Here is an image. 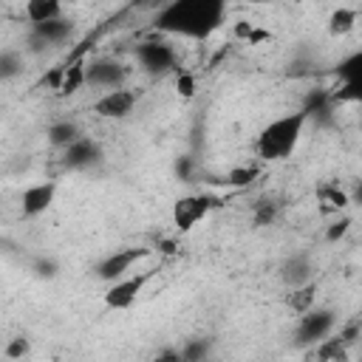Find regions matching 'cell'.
Masks as SVG:
<instances>
[{
  "label": "cell",
  "instance_id": "9",
  "mask_svg": "<svg viewBox=\"0 0 362 362\" xmlns=\"http://www.w3.org/2000/svg\"><path fill=\"white\" fill-rule=\"evenodd\" d=\"M147 255H150L147 249H119V252L102 257V260L96 263L93 274H96L102 283H113V280L124 277V274L133 269V263H139V260L147 257Z\"/></svg>",
  "mask_w": 362,
  "mask_h": 362
},
{
  "label": "cell",
  "instance_id": "8",
  "mask_svg": "<svg viewBox=\"0 0 362 362\" xmlns=\"http://www.w3.org/2000/svg\"><path fill=\"white\" fill-rule=\"evenodd\" d=\"M136 59L147 74H164L175 68V48L161 40H144L136 45Z\"/></svg>",
  "mask_w": 362,
  "mask_h": 362
},
{
  "label": "cell",
  "instance_id": "5",
  "mask_svg": "<svg viewBox=\"0 0 362 362\" xmlns=\"http://www.w3.org/2000/svg\"><path fill=\"white\" fill-rule=\"evenodd\" d=\"M147 280H150V272L124 274V277L113 280L110 288L102 294L105 308H110V311H124V308H130V305L139 300V294H141V288L147 286Z\"/></svg>",
  "mask_w": 362,
  "mask_h": 362
},
{
  "label": "cell",
  "instance_id": "25",
  "mask_svg": "<svg viewBox=\"0 0 362 362\" xmlns=\"http://www.w3.org/2000/svg\"><path fill=\"white\" fill-rule=\"evenodd\" d=\"M331 102H362V79L339 82L337 93H331Z\"/></svg>",
  "mask_w": 362,
  "mask_h": 362
},
{
  "label": "cell",
  "instance_id": "23",
  "mask_svg": "<svg viewBox=\"0 0 362 362\" xmlns=\"http://www.w3.org/2000/svg\"><path fill=\"white\" fill-rule=\"evenodd\" d=\"M317 195H320V201L325 204V209H337V212H339V209H345V206L351 204V195H348L345 189H339V187H334V184H328V187H322V189H320Z\"/></svg>",
  "mask_w": 362,
  "mask_h": 362
},
{
  "label": "cell",
  "instance_id": "36",
  "mask_svg": "<svg viewBox=\"0 0 362 362\" xmlns=\"http://www.w3.org/2000/svg\"><path fill=\"white\" fill-rule=\"evenodd\" d=\"M269 40H272V31H266V28H257V25H255L246 42H249V45H260V42H269Z\"/></svg>",
  "mask_w": 362,
  "mask_h": 362
},
{
  "label": "cell",
  "instance_id": "32",
  "mask_svg": "<svg viewBox=\"0 0 362 362\" xmlns=\"http://www.w3.org/2000/svg\"><path fill=\"white\" fill-rule=\"evenodd\" d=\"M25 51L28 54H34V57H40V54H45V51H51V45L40 37V34H34V31H28V37H25Z\"/></svg>",
  "mask_w": 362,
  "mask_h": 362
},
{
  "label": "cell",
  "instance_id": "1",
  "mask_svg": "<svg viewBox=\"0 0 362 362\" xmlns=\"http://www.w3.org/2000/svg\"><path fill=\"white\" fill-rule=\"evenodd\" d=\"M226 11V0H170L158 11V31L181 34L192 40H206L215 28H221Z\"/></svg>",
  "mask_w": 362,
  "mask_h": 362
},
{
  "label": "cell",
  "instance_id": "17",
  "mask_svg": "<svg viewBox=\"0 0 362 362\" xmlns=\"http://www.w3.org/2000/svg\"><path fill=\"white\" fill-rule=\"evenodd\" d=\"M85 59H74L65 65V74H62V85H59V96H74L85 88Z\"/></svg>",
  "mask_w": 362,
  "mask_h": 362
},
{
  "label": "cell",
  "instance_id": "31",
  "mask_svg": "<svg viewBox=\"0 0 362 362\" xmlns=\"http://www.w3.org/2000/svg\"><path fill=\"white\" fill-rule=\"evenodd\" d=\"M348 229H351V218H339V221H334V223L325 229V240L337 243V240H342V238L348 235Z\"/></svg>",
  "mask_w": 362,
  "mask_h": 362
},
{
  "label": "cell",
  "instance_id": "16",
  "mask_svg": "<svg viewBox=\"0 0 362 362\" xmlns=\"http://www.w3.org/2000/svg\"><path fill=\"white\" fill-rule=\"evenodd\" d=\"M25 17L28 23H45L62 17V0H25Z\"/></svg>",
  "mask_w": 362,
  "mask_h": 362
},
{
  "label": "cell",
  "instance_id": "33",
  "mask_svg": "<svg viewBox=\"0 0 362 362\" xmlns=\"http://www.w3.org/2000/svg\"><path fill=\"white\" fill-rule=\"evenodd\" d=\"M62 74H65V65L51 68V71L42 76V85H45V88H51V90H59V85H62Z\"/></svg>",
  "mask_w": 362,
  "mask_h": 362
},
{
  "label": "cell",
  "instance_id": "2",
  "mask_svg": "<svg viewBox=\"0 0 362 362\" xmlns=\"http://www.w3.org/2000/svg\"><path fill=\"white\" fill-rule=\"evenodd\" d=\"M308 122V113L305 110H294V113H286V116H277L272 119L260 133H257V141H255V150L263 161H283L294 153L300 136H303V127Z\"/></svg>",
  "mask_w": 362,
  "mask_h": 362
},
{
  "label": "cell",
  "instance_id": "15",
  "mask_svg": "<svg viewBox=\"0 0 362 362\" xmlns=\"http://www.w3.org/2000/svg\"><path fill=\"white\" fill-rule=\"evenodd\" d=\"M48 144L51 147H57V150H65L71 141H76L82 133H79V127H76V122H71V119H59V122H54V124H48Z\"/></svg>",
  "mask_w": 362,
  "mask_h": 362
},
{
  "label": "cell",
  "instance_id": "6",
  "mask_svg": "<svg viewBox=\"0 0 362 362\" xmlns=\"http://www.w3.org/2000/svg\"><path fill=\"white\" fill-rule=\"evenodd\" d=\"M139 105V90H130V88H113V90H105L96 102H93V113L99 119H124L133 113V107Z\"/></svg>",
  "mask_w": 362,
  "mask_h": 362
},
{
  "label": "cell",
  "instance_id": "30",
  "mask_svg": "<svg viewBox=\"0 0 362 362\" xmlns=\"http://www.w3.org/2000/svg\"><path fill=\"white\" fill-rule=\"evenodd\" d=\"M175 90H178V96L181 99H192L195 96V76L189 74V71H178L175 74Z\"/></svg>",
  "mask_w": 362,
  "mask_h": 362
},
{
  "label": "cell",
  "instance_id": "35",
  "mask_svg": "<svg viewBox=\"0 0 362 362\" xmlns=\"http://www.w3.org/2000/svg\"><path fill=\"white\" fill-rule=\"evenodd\" d=\"M339 339H342L345 345H351L354 339H359V320H351V322L339 331Z\"/></svg>",
  "mask_w": 362,
  "mask_h": 362
},
{
  "label": "cell",
  "instance_id": "18",
  "mask_svg": "<svg viewBox=\"0 0 362 362\" xmlns=\"http://www.w3.org/2000/svg\"><path fill=\"white\" fill-rule=\"evenodd\" d=\"M311 356L314 359H320V362H348V351H345V342L337 337V339H320L317 345H314V351H311Z\"/></svg>",
  "mask_w": 362,
  "mask_h": 362
},
{
  "label": "cell",
  "instance_id": "13",
  "mask_svg": "<svg viewBox=\"0 0 362 362\" xmlns=\"http://www.w3.org/2000/svg\"><path fill=\"white\" fill-rule=\"evenodd\" d=\"M31 31H34V34H40V37L54 48V45L65 42V40L74 34V23H71V20H65V17H57V20L34 23V25H31Z\"/></svg>",
  "mask_w": 362,
  "mask_h": 362
},
{
  "label": "cell",
  "instance_id": "28",
  "mask_svg": "<svg viewBox=\"0 0 362 362\" xmlns=\"http://www.w3.org/2000/svg\"><path fill=\"white\" fill-rule=\"evenodd\" d=\"M28 354H31V339L28 337H11L3 348V356H8V359H23Z\"/></svg>",
  "mask_w": 362,
  "mask_h": 362
},
{
  "label": "cell",
  "instance_id": "24",
  "mask_svg": "<svg viewBox=\"0 0 362 362\" xmlns=\"http://www.w3.org/2000/svg\"><path fill=\"white\" fill-rule=\"evenodd\" d=\"M337 76H339V82L362 79V54H359V51H354L348 59H342V62L337 65Z\"/></svg>",
  "mask_w": 362,
  "mask_h": 362
},
{
  "label": "cell",
  "instance_id": "10",
  "mask_svg": "<svg viewBox=\"0 0 362 362\" xmlns=\"http://www.w3.org/2000/svg\"><path fill=\"white\" fill-rule=\"evenodd\" d=\"M124 79H127V71L116 59H96V62L85 65V85H90V88L113 90V88H122Z\"/></svg>",
  "mask_w": 362,
  "mask_h": 362
},
{
  "label": "cell",
  "instance_id": "26",
  "mask_svg": "<svg viewBox=\"0 0 362 362\" xmlns=\"http://www.w3.org/2000/svg\"><path fill=\"white\" fill-rule=\"evenodd\" d=\"M277 218V204L274 201H257L255 209H252V223L260 229V226H272Z\"/></svg>",
  "mask_w": 362,
  "mask_h": 362
},
{
  "label": "cell",
  "instance_id": "12",
  "mask_svg": "<svg viewBox=\"0 0 362 362\" xmlns=\"http://www.w3.org/2000/svg\"><path fill=\"white\" fill-rule=\"evenodd\" d=\"M314 280V266H311V257L305 252H297V255H288L283 263H280V283L286 288H297L303 283H311Z\"/></svg>",
  "mask_w": 362,
  "mask_h": 362
},
{
  "label": "cell",
  "instance_id": "11",
  "mask_svg": "<svg viewBox=\"0 0 362 362\" xmlns=\"http://www.w3.org/2000/svg\"><path fill=\"white\" fill-rule=\"evenodd\" d=\"M57 198V181H40L23 189L20 195V212L23 218H40L48 212V206Z\"/></svg>",
  "mask_w": 362,
  "mask_h": 362
},
{
  "label": "cell",
  "instance_id": "40",
  "mask_svg": "<svg viewBox=\"0 0 362 362\" xmlns=\"http://www.w3.org/2000/svg\"><path fill=\"white\" fill-rule=\"evenodd\" d=\"M249 3H255V6H266V3H274V0H249Z\"/></svg>",
  "mask_w": 362,
  "mask_h": 362
},
{
  "label": "cell",
  "instance_id": "37",
  "mask_svg": "<svg viewBox=\"0 0 362 362\" xmlns=\"http://www.w3.org/2000/svg\"><path fill=\"white\" fill-rule=\"evenodd\" d=\"M164 359H170V362H181L178 351H173V348H167V351H158V362H164Z\"/></svg>",
  "mask_w": 362,
  "mask_h": 362
},
{
  "label": "cell",
  "instance_id": "4",
  "mask_svg": "<svg viewBox=\"0 0 362 362\" xmlns=\"http://www.w3.org/2000/svg\"><path fill=\"white\" fill-rule=\"evenodd\" d=\"M221 201L215 195H181L173 204V223L178 232H192Z\"/></svg>",
  "mask_w": 362,
  "mask_h": 362
},
{
  "label": "cell",
  "instance_id": "21",
  "mask_svg": "<svg viewBox=\"0 0 362 362\" xmlns=\"http://www.w3.org/2000/svg\"><path fill=\"white\" fill-rule=\"evenodd\" d=\"M209 354H212V339H206V337L187 339V342L178 348V356H181L184 362H201V359H206Z\"/></svg>",
  "mask_w": 362,
  "mask_h": 362
},
{
  "label": "cell",
  "instance_id": "27",
  "mask_svg": "<svg viewBox=\"0 0 362 362\" xmlns=\"http://www.w3.org/2000/svg\"><path fill=\"white\" fill-rule=\"evenodd\" d=\"M195 170H198V164H195V158H192V156H178V158H175V164H173L175 178H178V181H184V184H189V181L195 178Z\"/></svg>",
  "mask_w": 362,
  "mask_h": 362
},
{
  "label": "cell",
  "instance_id": "7",
  "mask_svg": "<svg viewBox=\"0 0 362 362\" xmlns=\"http://www.w3.org/2000/svg\"><path fill=\"white\" fill-rule=\"evenodd\" d=\"M105 158L99 141L88 139V136H79L76 141H71L65 150H62V167L65 170H74V173H85V170H93L99 167Z\"/></svg>",
  "mask_w": 362,
  "mask_h": 362
},
{
  "label": "cell",
  "instance_id": "20",
  "mask_svg": "<svg viewBox=\"0 0 362 362\" xmlns=\"http://www.w3.org/2000/svg\"><path fill=\"white\" fill-rule=\"evenodd\" d=\"M257 178H260V167H255V164H238V167H232L223 175V184L226 187H235V189H243V187L255 184Z\"/></svg>",
  "mask_w": 362,
  "mask_h": 362
},
{
  "label": "cell",
  "instance_id": "22",
  "mask_svg": "<svg viewBox=\"0 0 362 362\" xmlns=\"http://www.w3.org/2000/svg\"><path fill=\"white\" fill-rule=\"evenodd\" d=\"M23 74V54L20 51H0V82H11Z\"/></svg>",
  "mask_w": 362,
  "mask_h": 362
},
{
  "label": "cell",
  "instance_id": "3",
  "mask_svg": "<svg viewBox=\"0 0 362 362\" xmlns=\"http://www.w3.org/2000/svg\"><path fill=\"white\" fill-rule=\"evenodd\" d=\"M334 328H337V311L311 305L308 311L300 314V322H297V331H294V345H300V348L317 345L320 339L331 337Z\"/></svg>",
  "mask_w": 362,
  "mask_h": 362
},
{
  "label": "cell",
  "instance_id": "39",
  "mask_svg": "<svg viewBox=\"0 0 362 362\" xmlns=\"http://www.w3.org/2000/svg\"><path fill=\"white\" fill-rule=\"evenodd\" d=\"M156 3H164V0H136V6H156Z\"/></svg>",
  "mask_w": 362,
  "mask_h": 362
},
{
  "label": "cell",
  "instance_id": "19",
  "mask_svg": "<svg viewBox=\"0 0 362 362\" xmlns=\"http://www.w3.org/2000/svg\"><path fill=\"white\" fill-rule=\"evenodd\" d=\"M314 294H317L314 280H311V283H303V286H297V288H288L286 305H288L294 314H303V311H308V308L314 305V300H317Z\"/></svg>",
  "mask_w": 362,
  "mask_h": 362
},
{
  "label": "cell",
  "instance_id": "14",
  "mask_svg": "<svg viewBox=\"0 0 362 362\" xmlns=\"http://www.w3.org/2000/svg\"><path fill=\"white\" fill-rule=\"evenodd\" d=\"M356 20H359V11H356V8L339 6V8H334L331 17H328V34H331V37H348V34L356 28Z\"/></svg>",
  "mask_w": 362,
  "mask_h": 362
},
{
  "label": "cell",
  "instance_id": "29",
  "mask_svg": "<svg viewBox=\"0 0 362 362\" xmlns=\"http://www.w3.org/2000/svg\"><path fill=\"white\" fill-rule=\"evenodd\" d=\"M31 272H34L40 280H54V277L59 274V263H57L54 257H37V260L31 263Z\"/></svg>",
  "mask_w": 362,
  "mask_h": 362
},
{
  "label": "cell",
  "instance_id": "34",
  "mask_svg": "<svg viewBox=\"0 0 362 362\" xmlns=\"http://www.w3.org/2000/svg\"><path fill=\"white\" fill-rule=\"evenodd\" d=\"M252 28H255V23H249V20H235V25H232V37L246 42L249 34H252Z\"/></svg>",
  "mask_w": 362,
  "mask_h": 362
},
{
  "label": "cell",
  "instance_id": "38",
  "mask_svg": "<svg viewBox=\"0 0 362 362\" xmlns=\"http://www.w3.org/2000/svg\"><path fill=\"white\" fill-rule=\"evenodd\" d=\"M158 252L173 255V252H175V240H161V243H158Z\"/></svg>",
  "mask_w": 362,
  "mask_h": 362
}]
</instances>
